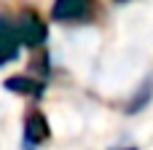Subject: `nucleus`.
I'll list each match as a JSON object with an SVG mask.
<instances>
[{"label": "nucleus", "instance_id": "obj_5", "mask_svg": "<svg viewBox=\"0 0 153 150\" xmlns=\"http://www.w3.org/2000/svg\"><path fill=\"white\" fill-rule=\"evenodd\" d=\"M5 91L27 97V99H40L46 94V78H32V75H11L3 81Z\"/></svg>", "mask_w": 153, "mask_h": 150}, {"label": "nucleus", "instance_id": "obj_7", "mask_svg": "<svg viewBox=\"0 0 153 150\" xmlns=\"http://www.w3.org/2000/svg\"><path fill=\"white\" fill-rule=\"evenodd\" d=\"M110 150H137V148H132V145H121V148H110Z\"/></svg>", "mask_w": 153, "mask_h": 150}, {"label": "nucleus", "instance_id": "obj_8", "mask_svg": "<svg viewBox=\"0 0 153 150\" xmlns=\"http://www.w3.org/2000/svg\"><path fill=\"white\" fill-rule=\"evenodd\" d=\"M116 3H129V0H116Z\"/></svg>", "mask_w": 153, "mask_h": 150}, {"label": "nucleus", "instance_id": "obj_3", "mask_svg": "<svg viewBox=\"0 0 153 150\" xmlns=\"http://www.w3.org/2000/svg\"><path fill=\"white\" fill-rule=\"evenodd\" d=\"M51 140V126L48 118L40 107H27L24 121H22V145L24 150H35L40 145H46Z\"/></svg>", "mask_w": 153, "mask_h": 150}, {"label": "nucleus", "instance_id": "obj_4", "mask_svg": "<svg viewBox=\"0 0 153 150\" xmlns=\"http://www.w3.org/2000/svg\"><path fill=\"white\" fill-rule=\"evenodd\" d=\"M19 51H22V40L16 32V19L0 11V67L13 64L19 59Z\"/></svg>", "mask_w": 153, "mask_h": 150}, {"label": "nucleus", "instance_id": "obj_6", "mask_svg": "<svg viewBox=\"0 0 153 150\" xmlns=\"http://www.w3.org/2000/svg\"><path fill=\"white\" fill-rule=\"evenodd\" d=\"M151 97H153V81H145L140 89H137V94L132 97V102H129V113H140L143 107H148V102H151Z\"/></svg>", "mask_w": 153, "mask_h": 150}, {"label": "nucleus", "instance_id": "obj_1", "mask_svg": "<svg viewBox=\"0 0 153 150\" xmlns=\"http://www.w3.org/2000/svg\"><path fill=\"white\" fill-rule=\"evenodd\" d=\"M100 16L97 0H54L51 3V21L75 27V24H91Z\"/></svg>", "mask_w": 153, "mask_h": 150}, {"label": "nucleus", "instance_id": "obj_2", "mask_svg": "<svg viewBox=\"0 0 153 150\" xmlns=\"http://www.w3.org/2000/svg\"><path fill=\"white\" fill-rule=\"evenodd\" d=\"M16 32H19V40L24 48H43L46 40H48V21L40 16V11L35 8H22L16 16Z\"/></svg>", "mask_w": 153, "mask_h": 150}]
</instances>
